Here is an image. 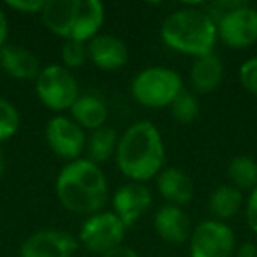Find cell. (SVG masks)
I'll return each mask as SVG.
<instances>
[{"instance_id":"21","label":"cell","mask_w":257,"mask_h":257,"mask_svg":"<svg viewBox=\"0 0 257 257\" xmlns=\"http://www.w3.org/2000/svg\"><path fill=\"white\" fill-rule=\"evenodd\" d=\"M118 134L114 133V128L104 127L92 131V134L86 140V150H88V161H92L93 164L99 166L100 162H106L116 154L118 147Z\"/></svg>"},{"instance_id":"9","label":"cell","mask_w":257,"mask_h":257,"mask_svg":"<svg viewBox=\"0 0 257 257\" xmlns=\"http://www.w3.org/2000/svg\"><path fill=\"white\" fill-rule=\"evenodd\" d=\"M46 143L55 155L72 162L81 159L86 148V134L71 116H53L46 125Z\"/></svg>"},{"instance_id":"12","label":"cell","mask_w":257,"mask_h":257,"mask_svg":"<svg viewBox=\"0 0 257 257\" xmlns=\"http://www.w3.org/2000/svg\"><path fill=\"white\" fill-rule=\"evenodd\" d=\"M88 58L102 71H116L127 64L128 50L120 37L97 34L92 41H88Z\"/></svg>"},{"instance_id":"22","label":"cell","mask_w":257,"mask_h":257,"mask_svg":"<svg viewBox=\"0 0 257 257\" xmlns=\"http://www.w3.org/2000/svg\"><path fill=\"white\" fill-rule=\"evenodd\" d=\"M231 185L238 190H253L257 187V162L252 157L238 155L227 166Z\"/></svg>"},{"instance_id":"24","label":"cell","mask_w":257,"mask_h":257,"mask_svg":"<svg viewBox=\"0 0 257 257\" xmlns=\"http://www.w3.org/2000/svg\"><path fill=\"white\" fill-rule=\"evenodd\" d=\"M20 128V113L9 100L0 97V141L13 138Z\"/></svg>"},{"instance_id":"3","label":"cell","mask_w":257,"mask_h":257,"mask_svg":"<svg viewBox=\"0 0 257 257\" xmlns=\"http://www.w3.org/2000/svg\"><path fill=\"white\" fill-rule=\"evenodd\" d=\"M161 37L171 50L194 55L196 58L204 57L213 53L215 43L218 39L217 23L204 9H176L162 22Z\"/></svg>"},{"instance_id":"8","label":"cell","mask_w":257,"mask_h":257,"mask_svg":"<svg viewBox=\"0 0 257 257\" xmlns=\"http://www.w3.org/2000/svg\"><path fill=\"white\" fill-rule=\"evenodd\" d=\"M217 36L225 46L243 50L257 41V9L236 4L217 20Z\"/></svg>"},{"instance_id":"26","label":"cell","mask_w":257,"mask_h":257,"mask_svg":"<svg viewBox=\"0 0 257 257\" xmlns=\"http://www.w3.org/2000/svg\"><path fill=\"white\" fill-rule=\"evenodd\" d=\"M238 76L243 88L248 90L252 95H257V57L248 58L246 62H243L241 67H239Z\"/></svg>"},{"instance_id":"31","label":"cell","mask_w":257,"mask_h":257,"mask_svg":"<svg viewBox=\"0 0 257 257\" xmlns=\"http://www.w3.org/2000/svg\"><path fill=\"white\" fill-rule=\"evenodd\" d=\"M8 34H9L8 18H6L4 11L0 9V48L6 46V41H8Z\"/></svg>"},{"instance_id":"7","label":"cell","mask_w":257,"mask_h":257,"mask_svg":"<svg viewBox=\"0 0 257 257\" xmlns=\"http://www.w3.org/2000/svg\"><path fill=\"white\" fill-rule=\"evenodd\" d=\"M190 257H232L236 238L225 222L208 218L192 229L189 238Z\"/></svg>"},{"instance_id":"14","label":"cell","mask_w":257,"mask_h":257,"mask_svg":"<svg viewBox=\"0 0 257 257\" xmlns=\"http://www.w3.org/2000/svg\"><path fill=\"white\" fill-rule=\"evenodd\" d=\"M0 67L15 79H36L41 71L39 58L30 50L16 44L0 48Z\"/></svg>"},{"instance_id":"10","label":"cell","mask_w":257,"mask_h":257,"mask_svg":"<svg viewBox=\"0 0 257 257\" xmlns=\"http://www.w3.org/2000/svg\"><path fill=\"white\" fill-rule=\"evenodd\" d=\"M76 250L78 239L71 232L41 229L22 243L20 257H72Z\"/></svg>"},{"instance_id":"28","label":"cell","mask_w":257,"mask_h":257,"mask_svg":"<svg viewBox=\"0 0 257 257\" xmlns=\"http://www.w3.org/2000/svg\"><path fill=\"white\" fill-rule=\"evenodd\" d=\"M245 217L250 231L257 234V187L253 190H250V196L246 199L245 206Z\"/></svg>"},{"instance_id":"5","label":"cell","mask_w":257,"mask_h":257,"mask_svg":"<svg viewBox=\"0 0 257 257\" xmlns=\"http://www.w3.org/2000/svg\"><path fill=\"white\" fill-rule=\"evenodd\" d=\"M36 93L46 107L53 111L71 109L79 97L78 81L64 65L51 64L41 67L36 78Z\"/></svg>"},{"instance_id":"13","label":"cell","mask_w":257,"mask_h":257,"mask_svg":"<svg viewBox=\"0 0 257 257\" xmlns=\"http://www.w3.org/2000/svg\"><path fill=\"white\" fill-rule=\"evenodd\" d=\"M154 227L164 241L173 245H182L189 241L192 234L189 215L182 210V206H175V204H164L159 208L154 217Z\"/></svg>"},{"instance_id":"30","label":"cell","mask_w":257,"mask_h":257,"mask_svg":"<svg viewBox=\"0 0 257 257\" xmlns=\"http://www.w3.org/2000/svg\"><path fill=\"white\" fill-rule=\"evenodd\" d=\"M236 257H257V246L252 241H245L241 246L236 248Z\"/></svg>"},{"instance_id":"6","label":"cell","mask_w":257,"mask_h":257,"mask_svg":"<svg viewBox=\"0 0 257 257\" xmlns=\"http://www.w3.org/2000/svg\"><path fill=\"white\" fill-rule=\"evenodd\" d=\"M127 225L116 217L114 211H99L86 217L79 229V243L88 252L104 255L109 250L121 246Z\"/></svg>"},{"instance_id":"17","label":"cell","mask_w":257,"mask_h":257,"mask_svg":"<svg viewBox=\"0 0 257 257\" xmlns=\"http://www.w3.org/2000/svg\"><path fill=\"white\" fill-rule=\"evenodd\" d=\"M157 189L168 204L182 206L194 196V183L187 173L178 168H166L157 175Z\"/></svg>"},{"instance_id":"1","label":"cell","mask_w":257,"mask_h":257,"mask_svg":"<svg viewBox=\"0 0 257 257\" xmlns=\"http://www.w3.org/2000/svg\"><path fill=\"white\" fill-rule=\"evenodd\" d=\"M116 164L131 182H148L164 169L166 148L159 128L152 121L133 123L118 140Z\"/></svg>"},{"instance_id":"29","label":"cell","mask_w":257,"mask_h":257,"mask_svg":"<svg viewBox=\"0 0 257 257\" xmlns=\"http://www.w3.org/2000/svg\"><path fill=\"white\" fill-rule=\"evenodd\" d=\"M100 257H140V255H138V252L134 248L121 245V246H118V248H114V250H109V252L104 253V255H100Z\"/></svg>"},{"instance_id":"32","label":"cell","mask_w":257,"mask_h":257,"mask_svg":"<svg viewBox=\"0 0 257 257\" xmlns=\"http://www.w3.org/2000/svg\"><path fill=\"white\" fill-rule=\"evenodd\" d=\"M4 173V159H2V154H0V176Z\"/></svg>"},{"instance_id":"16","label":"cell","mask_w":257,"mask_h":257,"mask_svg":"<svg viewBox=\"0 0 257 257\" xmlns=\"http://www.w3.org/2000/svg\"><path fill=\"white\" fill-rule=\"evenodd\" d=\"M106 18V9L99 0H78L74 27H72V41H92L100 30Z\"/></svg>"},{"instance_id":"18","label":"cell","mask_w":257,"mask_h":257,"mask_svg":"<svg viewBox=\"0 0 257 257\" xmlns=\"http://www.w3.org/2000/svg\"><path fill=\"white\" fill-rule=\"evenodd\" d=\"M224 78V64L213 53L197 57L190 69V83L199 93H210L218 88Z\"/></svg>"},{"instance_id":"11","label":"cell","mask_w":257,"mask_h":257,"mask_svg":"<svg viewBox=\"0 0 257 257\" xmlns=\"http://www.w3.org/2000/svg\"><path fill=\"white\" fill-rule=\"evenodd\" d=\"M152 203L154 197L145 183H123L113 196V211L127 227H131L150 210Z\"/></svg>"},{"instance_id":"4","label":"cell","mask_w":257,"mask_h":257,"mask_svg":"<svg viewBox=\"0 0 257 257\" xmlns=\"http://www.w3.org/2000/svg\"><path fill=\"white\" fill-rule=\"evenodd\" d=\"M133 97L147 107L171 106L175 99L183 92L182 76L176 71L162 65L147 67L133 79L131 85Z\"/></svg>"},{"instance_id":"2","label":"cell","mask_w":257,"mask_h":257,"mask_svg":"<svg viewBox=\"0 0 257 257\" xmlns=\"http://www.w3.org/2000/svg\"><path fill=\"white\" fill-rule=\"evenodd\" d=\"M55 192L65 210L86 217L99 213L109 196L106 175L88 159L67 162L57 176Z\"/></svg>"},{"instance_id":"20","label":"cell","mask_w":257,"mask_h":257,"mask_svg":"<svg viewBox=\"0 0 257 257\" xmlns=\"http://www.w3.org/2000/svg\"><path fill=\"white\" fill-rule=\"evenodd\" d=\"M210 211L213 213L215 220H227L239 213L243 206V192L236 187L220 185L210 196Z\"/></svg>"},{"instance_id":"25","label":"cell","mask_w":257,"mask_h":257,"mask_svg":"<svg viewBox=\"0 0 257 257\" xmlns=\"http://www.w3.org/2000/svg\"><path fill=\"white\" fill-rule=\"evenodd\" d=\"M62 60H64L65 69L81 67L88 60V44L81 41L67 39L62 46Z\"/></svg>"},{"instance_id":"15","label":"cell","mask_w":257,"mask_h":257,"mask_svg":"<svg viewBox=\"0 0 257 257\" xmlns=\"http://www.w3.org/2000/svg\"><path fill=\"white\" fill-rule=\"evenodd\" d=\"M76 9H78V0H46L39 16L43 25L51 34L67 41L72 36Z\"/></svg>"},{"instance_id":"27","label":"cell","mask_w":257,"mask_h":257,"mask_svg":"<svg viewBox=\"0 0 257 257\" xmlns=\"http://www.w3.org/2000/svg\"><path fill=\"white\" fill-rule=\"evenodd\" d=\"M46 0H9L8 6L23 15H39Z\"/></svg>"},{"instance_id":"23","label":"cell","mask_w":257,"mask_h":257,"mask_svg":"<svg viewBox=\"0 0 257 257\" xmlns=\"http://www.w3.org/2000/svg\"><path fill=\"white\" fill-rule=\"evenodd\" d=\"M169 107H171L173 118L178 120L180 123H190V121H194L199 116V111H201L197 97L192 92H187V90H183Z\"/></svg>"},{"instance_id":"19","label":"cell","mask_w":257,"mask_h":257,"mask_svg":"<svg viewBox=\"0 0 257 257\" xmlns=\"http://www.w3.org/2000/svg\"><path fill=\"white\" fill-rule=\"evenodd\" d=\"M69 111H71V118L83 131H97V128L106 125V104H104L102 99H99L97 95H92V93L79 95Z\"/></svg>"}]
</instances>
